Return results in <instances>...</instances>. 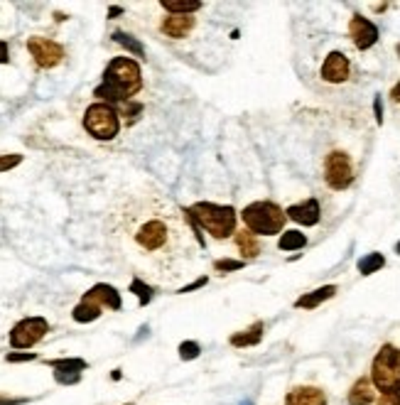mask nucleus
I'll return each instance as SVG.
<instances>
[{
    "mask_svg": "<svg viewBox=\"0 0 400 405\" xmlns=\"http://www.w3.org/2000/svg\"><path fill=\"white\" fill-rule=\"evenodd\" d=\"M111 238L133 263L158 280L174 278L182 258L192 253V233L185 211L155 192L128 195L108 219Z\"/></svg>",
    "mask_w": 400,
    "mask_h": 405,
    "instance_id": "f257e3e1",
    "label": "nucleus"
},
{
    "mask_svg": "<svg viewBox=\"0 0 400 405\" xmlns=\"http://www.w3.org/2000/svg\"><path fill=\"white\" fill-rule=\"evenodd\" d=\"M142 89V72L140 64L131 57H113L103 72V79L94 89V96H99L103 104L121 106L131 101Z\"/></svg>",
    "mask_w": 400,
    "mask_h": 405,
    "instance_id": "f03ea898",
    "label": "nucleus"
},
{
    "mask_svg": "<svg viewBox=\"0 0 400 405\" xmlns=\"http://www.w3.org/2000/svg\"><path fill=\"white\" fill-rule=\"evenodd\" d=\"M204 233H209L216 241L236 233V209L228 204H214V201H197L190 209H182Z\"/></svg>",
    "mask_w": 400,
    "mask_h": 405,
    "instance_id": "7ed1b4c3",
    "label": "nucleus"
},
{
    "mask_svg": "<svg viewBox=\"0 0 400 405\" xmlns=\"http://www.w3.org/2000/svg\"><path fill=\"white\" fill-rule=\"evenodd\" d=\"M241 219L248 231L256 236H275V233H283L288 214L275 201H253V204L243 206Z\"/></svg>",
    "mask_w": 400,
    "mask_h": 405,
    "instance_id": "20e7f679",
    "label": "nucleus"
},
{
    "mask_svg": "<svg viewBox=\"0 0 400 405\" xmlns=\"http://www.w3.org/2000/svg\"><path fill=\"white\" fill-rule=\"evenodd\" d=\"M371 381L376 390L388 393L400 388V349L393 344H383L371 363Z\"/></svg>",
    "mask_w": 400,
    "mask_h": 405,
    "instance_id": "39448f33",
    "label": "nucleus"
},
{
    "mask_svg": "<svg viewBox=\"0 0 400 405\" xmlns=\"http://www.w3.org/2000/svg\"><path fill=\"white\" fill-rule=\"evenodd\" d=\"M84 128L96 140H113L121 133V116L116 106L103 104V101L91 104L84 113Z\"/></svg>",
    "mask_w": 400,
    "mask_h": 405,
    "instance_id": "423d86ee",
    "label": "nucleus"
},
{
    "mask_svg": "<svg viewBox=\"0 0 400 405\" xmlns=\"http://www.w3.org/2000/svg\"><path fill=\"white\" fill-rule=\"evenodd\" d=\"M353 163L349 158V153L344 150H332L324 160V182L329 190L334 192H344L353 184Z\"/></svg>",
    "mask_w": 400,
    "mask_h": 405,
    "instance_id": "0eeeda50",
    "label": "nucleus"
},
{
    "mask_svg": "<svg viewBox=\"0 0 400 405\" xmlns=\"http://www.w3.org/2000/svg\"><path fill=\"white\" fill-rule=\"evenodd\" d=\"M49 331V322L44 317H25L10 329V347L12 349H32L40 344Z\"/></svg>",
    "mask_w": 400,
    "mask_h": 405,
    "instance_id": "6e6552de",
    "label": "nucleus"
},
{
    "mask_svg": "<svg viewBox=\"0 0 400 405\" xmlns=\"http://www.w3.org/2000/svg\"><path fill=\"white\" fill-rule=\"evenodd\" d=\"M27 52L32 54V59H35V64L40 69H54L67 57L62 44L49 40V37H40V35L27 37Z\"/></svg>",
    "mask_w": 400,
    "mask_h": 405,
    "instance_id": "1a4fd4ad",
    "label": "nucleus"
},
{
    "mask_svg": "<svg viewBox=\"0 0 400 405\" xmlns=\"http://www.w3.org/2000/svg\"><path fill=\"white\" fill-rule=\"evenodd\" d=\"M349 37H351L353 47L366 52V49H371L378 42V27H376L369 17L353 15L351 20H349Z\"/></svg>",
    "mask_w": 400,
    "mask_h": 405,
    "instance_id": "9d476101",
    "label": "nucleus"
},
{
    "mask_svg": "<svg viewBox=\"0 0 400 405\" xmlns=\"http://www.w3.org/2000/svg\"><path fill=\"white\" fill-rule=\"evenodd\" d=\"M349 74H351V62H349L347 54L332 52L322 62V79L326 84H344L349 79Z\"/></svg>",
    "mask_w": 400,
    "mask_h": 405,
    "instance_id": "9b49d317",
    "label": "nucleus"
},
{
    "mask_svg": "<svg viewBox=\"0 0 400 405\" xmlns=\"http://www.w3.org/2000/svg\"><path fill=\"white\" fill-rule=\"evenodd\" d=\"M49 366L54 368L57 383L72 386V383H79L81 371H86L89 363H86L84 358H54V361H49Z\"/></svg>",
    "mask_w": 400,
    "mask_h": 405,
    "instance_id": "f8f14e48",
    "label": "nucleus"
},
{
    "mask_svg": "<svg viewBox=\"0 0 400 405\" xmlns=\"http://www.w3.org/2000/svg\"><path fill=\"white\" fill-rule=\"evenodd\" d=\"M285 214H288V219L300 224V226H317L322 219V206H319V201L312 197V199H305V201H300V204L288 206Z\"/></svg>",
    "mask_w": 400,
    "mask_h": 405,
    "instance_id": "ddd939ff",
    "label": "nucleus"
},
{
    "mask_svg": "<svg viewBox=\"0 0 400 405\" xmlns=\"http://www.w3.org/2000/svg\"><path fill=\"white\" fill-rule=\"evenodd\" d=\"M86 300H94L99 302L101 307H106V310H113L118 312L123 307V300H121V292H118L113 285H106V283H99L94 285V288L89 290V292H84Z\"/></svg>",
    "mask_w": 400,
    "mask_h": 405,
    "instance_id": "4468645a",
    "label": "nucleus"
},
{
    "mask_svg": "<svg viewBox=\"0 0 400 405\" xmlns=\"http://www.w3.org/2000/svg\"><path fill=\"white\" fill-rule=\"evenodd\" d=\"M285 405H326V393L317 386H295L285 395Z\"/></svg>",
    "mask_w": 400,
    "mask_h": 405,
    "instance_id": "2eb2a0df",
    "label": "nucleus"
},
{
    "mask_svg": "<svg viewBox=\"0 0 400 405\" xmlns=\"http://www.w3.org/2000/svg\"><path fill=\"white\" fill-rule=\"evenodd\" d=\"M194 30V17L192 15H167L160 22V32L172 40H185L190 37V32Z\"/></svg>",
    "mask_w": 400,
    "mask_h": 405,
    "instance_id": "dca6fc26",
    "label": "nucleus"
},
{
    "mask_svg": "<svg viewBox=\"0 0 400 405\" xmlns=\"http://www.w3.org/2000/svg\"><path fill=\"white\" fill-rule=\"evenodd\" d=\"M376 393H378V390H376L374 381H371L369 376H361V379L351 386L347 400H349V405H371L378 400L376 398Z\"/></svg>",
    "mask_w": 400,
    "mask_h": 405,
    "instance_id": "f3484780",
    "label": "nucleus"
},
{
    "mask_svg": "<svg viewBox=\"0 0 400 405\" xmlns=\"http://www.w3.org/2000/svg\"><path fill=\"white\" fill-rule=\"evenodd\" d=\"M337 292H339L337 285H322V288H317V290H312V292L297 297L295 307H297V310H315V307H319L322 302L332 300Z\"/></svg>",
    "mask_w": 400,
    "mask_h": 405,
    "instance_id": "a211bd4d",
    "label": "nucleus"
},
{
    "mask_svg": "<svg viewBox=\"0 0 400 405\" xmlns=\"http://www.w3.org/2000/svg\"><path fill=\"white\" fill-rule=\"evenodd\" d=\"M263 329H265L263 322H256V324H251L248 329L236 331L231 337V347H236V349L256 347V344H260V339H263Z\"/></svg>",
    "mask_w": 400,
    "mask_h": 405,
    "instance_id": "6ab92c4d",
    "label": "nucleus"
},
{
    "mask_svg": "<svg viewBox=\"0 0 400 405\" xmlns=\"http://www.w3.org/2000/svg\"><path fill=\"white\" fill-rule=\"evenodd\" d=\"M233 238H236V246H238V251H241L243 261H253V258H258L260 243H258V236H256V233H251L248 229H243V231L233 233Z\"/></svg>",
    "mask_w": 400,
    "mask_h": 405,
    "instance_id": "aec40b11",
    "label": "nucleus"
},
{
    "mask_svg": "<svg viewBox=\"0 0 400 405\" xmlns=\"http://www.w3.org/2000/svg\"><path fill=\"white\" fill-rule=\"evenodd\" d=\"M101 312H103V307H101L99 302L81 297L79 305H76L74 310H72V317H74V322H79V324H89V322H96V320H99Z\"/></svg>",
    "mask_w": 400,
    "mask_h": 405,
    "instance_id": "412c9836",
    "label": "nucleus"
},
{
    "mask_svg": "<svg viewBox=\"0 0 400 405\" xmlns=\"http://www.w3.org/2000/svg\"><path fill=\"white\" fill-rule=\"evenodd\" d=\"M160 6L167 10V15H194L197 10L204 8L199 0H162Z\"/></svg>",
    "mask_w": 400,
    "mask_h": 405,
    "instance_id": "4be33fe9",
    "label": "nucleus"
},
{
    "mask_svg": "<svg viewBox=\"0 0 400 405\" xmlns=\"http://www.w3.org/2000/svg\"><path fill=\"white\" fill-rule=\"evenodd\" d=\"M305 246H307V236L302 231H297V229H290V231L280 233V241H278L280 251H300Z\"/></svg>",
    "mask_w": 400,
    "mask_h": 405,
    "instance_id": "5701e85b",
    "label": "nucleus"
},
{
    "mask_svg": "<svg viewBox=\"0 0 400 405\" xmlns=\"http://www.w3.org/2000/svg\"><path fill=\"white\" fill-rule=\"evenodd\" d=\"M383 265H385L383 253H369V256H363L361 261H358V273L361 275H374V273H378Z\"/></svg>",
    "mask_w": 400,
    "mask_h": 405,
    "instance_id": "b1692460",
    "label": "nucleus"
},
{
    "mask_svg": "<svg viewBox=\"0 0 400 405\" xmlns=\"http://www.w3.org/2000/svg\"><path fill=\"white\" fill-rule=\"evenodd\" d=\"M111 37H113V42H118L121 47H126L131 54H135V57H145V47H142V44L138 42L135 37L126 35V32H121V30H116Z\"/></svg>",
    "mask_w": 400,
    "mask_h": 405,
    "instance_id": "393cba45",
    "label": "nucleus"
},
{
    "mask_svg": "<svg viewBox=\"0 0 400 405\" xmlns=\"http://www.w3.org/2000/svg\"><path fill=\"white\" fill-rule=\"evenodd\" d=\"M131 292H135L138 295V302H140V307H145L150 300L155 297V292H153V288H150L148 283L142 278H133V283H131Z\"/></svg>",
    "mask_w": 400,
    "mask_h": 405,
    "instance_id": "a878e982",
    "label": "nucleus"
},
{
    "mask_svg": "<svg viewBox=\"0 0 400 405\" xmlns=\"http://www.w3.org/2000/svg\"><path fill=\"white\" fill-rule=\"evenodd\" d=\"M199 354H201V347L197 342L179 344V358H182V361H194V358H199Z\"/></svg>",
    "mask_w": 400,
    "mask_h": 405,
    "instance_id": "bb28decb",
    "label": "nucleus"
},
{
    "mask_svg": "<svg viewBox=\"0 0 400 405\" xmlns=\"http://www.w3.org/2000/svg\"><path fill=\"white\" fill-rule=\"evenodd\" d=\"M246 265V261H233V258H222V261H214L216 273H231V270H241Z\"/></svg>",
    "mask_w": 400,
    "mask_h": 405,
    "instance_id": "cd10ccee",
    "label": "nucleus"
},
{
    "mask_svg": "<svg viewBox=\"0 0 400 405\" xmlns=\"http://www.w3.org/2000/svg\"><path fill=\"white\" fill-rule=\"evenodd\" d=\"M22 163V155L10 153V155H0V172H8V170L17 167Z\"/></svg>",
    "mask_w": 400,
    "mask_h": 405,
    "instance_id": "c85d7f7f",
    "label": "nucleus"
},
{
    "mask_svg": "<svg viewBox=\"0 0 400 405\" xmlns=\"http://www.w3.org/2000/svg\"><path fill=\"white\" fill-rule=\"evenodd\" d=\"M376 405H400V388L388 390V393H381V398L376 400Z\"/></svg>",
    "mask_w": 400,
    "mask_h": 405,
    "instance_id": "c756f323",
    "label": "nucleus"
},
{
    "mask_svg": "<svg viewBox=\"0 0 400 405\" xmlns=\"http://www.w3.org/2000/svg\"><path fill=\"white\" fill-rule=\"evenodd\" d=\"M35 358H38V354L27 352V354H8L6 361L8 363H22V361H35Z\"/></svg>",
    "mask_w": 400,
    "mask_h": 405,
    "instance_id": "7c9ffc66",
    "label": "nucleus"
},
{
    "mask_svg": "<svg viewBox=\"0 0 400 405\" xmlns=\"http://www.w3.org/2000/svg\"><path fill=\"white\" fill-rule=\"evenodd\" d=\"M209 283V278H206V275H201L199 280H194V283H190V285H185V288L179 290V292L185 295V292H194V290H199V288H204V285Z\"/></svg>",
    "mask_w": 400,
    "mask_h": 405,
    "instance_id": "2f4dec72",
    "label": "nucleus"
},
{
    "mask_svg": "<svg viewBox=\"0 0 400 405\" xmlns=\"http://www.w3.org/2000/svg\"><path fill=\"white\" fill-rule=\"evenodd\" d=\"M10 62V47H8L6 40H0V64Z\"/></svg>",
    "mask_w": 400,
    "mask_h": 405,
    "instance_id": "473e14b6",
    "label": "nucleus"
},
{
    "mask_svg": "<svg viewBox=\"0 0 400 405\" xmlns=\"http://www.w3.org/2000/svg\"><path fill=\"white\" fill-rule=\"evenodd\" d=\"M20 403H25V398H3L0 395V405H20Z\"/></svg>",
    "mask_w": 400,
    "mask_h": 405,
    "instance_id": "72a5a7b5",
    "label": "nucleus"
},
{
    "mask_svg": "<svg viewBox=\"0 0 400 405\" xmlns=\"http://www.w3.org/2000/svg\"><path fill=\"white\" fill-rule=\"evenodd\" d=\"M390 99H393L395 104H400V81L393 86V89H390Z\"/></svg>",
    "mask_w": 400,
    "mask_h": 405,
    "instance_id": "f704fd0d",
    "label": "nucleus"
},
{
    "mask_svg": "<svg viewBox=\"0 0 400 405\" xmlns=\"http://www.w3.org/2000/svg\"><path fill=\"white\" fill-rule=\"evenodd\" d=\"M376 121H383V110H381V99H376Z\"/></svg>",
    "mask_w": 400,
    "mask_h": 405,
    "instance_id": "c9c22d12",
    "label": "nucleus"
},
{
    "mask_svg": "<svg viewBox=\"0 0 400 405\" xmlns=\"http://www.w3.org/2000/svg\"><path fill=\"white\" fill-rule=\"evenodd\" d=\"M123 13V8H118V6H113L111 10H108V17H116V15H121Z\"/></svg>",
    "mask_w": 400,
    "mask_h": 405,
    "instance_id": "e433bc0d",
    "label": "nucleus"
},
{
    "mask_svg": "<svg viewBox=\"0 0 400 405\" xmlns=\"http://www.w3.org/2000/svg\"><path fill=\"white\" fill-rule=\"evenodd\" d=\"M395 253H398V256H400V241H398V246H395Z\"/></svg>",
    "mask_w": 400,
    "mask_h": 405,
    "instance_id": "4c0bfd02",
    "label": "nucleus"
},
{
    "mask_svg": "<svg viewBox=\"0 0 400 405\" xmlns=\"http://www.w3.org/2000/svg\"><path fill=\"white\" fill-rule=\"evenodd\" d=\"M126 405H135V403H126Z\"/></svg>",
    "mask_w": 400,
    "mask_h": 405,
    "instance_id": "58836bf2",
    "label": "nucleus"
}]
</instances>
